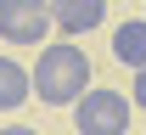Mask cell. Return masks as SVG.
<instances>
[{"instance_id": "cell-5", "label": "cell", "mask_w": 146, "mask_h": 135, "mask_svg": "<svg viewBox=\"0 0 146 135\" xmlns=\"http://www.w3.org/2000/svg\"><path fill=\"white\" fill-rule=\"evenodd\" d=\"M112 57L129 62V68H146V17L118 23V34H112Z\"/></svg>"}, {"instance_id": "cell-2", "label": "cell", "mask_w": 146, "mask_h": 135, "mask_svg": "<svg viewBox=\"0 0 146 135\" xmlns=\"http://www.w3.org/2000/svg\"><path fill=\"white\" fill-rule=\"evenodd\" d=\"M129 107H135V101H129L124 90L90 84L84 96L73 101V124H79V135H124L129 130Z\"/></svg>"}, {"instance_id": "cell-1", "label": "cell", "mask_w": 146, "mask_h": 135, "mask_svg": "<svg viewBox=\"0 0 146 135\" xmlns=\"http://www.w3.org/2000/svg\"><path fill=\"white\" fill-rule=\"evenodd\" d=\"M84 90H90V57H84V45H73V39L45 45L39 62H34V96L45 107H73Z\"/></svg>"}, {"instance_id": "cell-7", "label": "cell", "mask_w": 146, "mask_h": 135, "mask_svg": "<svg viewBox=\"0 0 146 135\" xmlns=\"http://www.w3.org/2000/svg\"><path fill=\"white\" fill-rule=\"evenodd\" d=\"M129 101L146 113V68H135V84H129Z\"/></svg>"}, {"instance_id": "cell-4", "label": "cell", "mask_w": 146, "mask_h": 135, "mask_svg": "<svg viewBox=\"0 0 146 135\" xmlns=\"http://www.w3.org/2000/svg\"><path fill=\"white\" fill-rule=\"evenodd\" d=\"M51 23L68 39H79V34H90V28L107 23V0H51Z\"/></svg>"}, {"instance_id": "cell-6", "label": "cell", "mask_w": 146, "mask_h": 135, "mask_svg": "<svg viewBox=\"0 0 146 135\" xmlns=\"http://www.w3.org/2000/svg\"><path fill=\"white\" fill-rule=\"evenodd\" d=\"M34 96V79L23 73L11 57H0V113H11V107H23V101Z\"/></svg>"}, {"instance_id": "cell-8", "label": "cell", "mask_w": 146, "mask_h": 135, "mask_svg": "<svg viewBox=\"0 0 146 135\" xmlns=\"http://www.w3.org/2000/svg\"><path fill=\"white\" fill-rule=\"evenodd\" d=\"M0 135H39V130H28V124H6Z\"/></svg>"}, {"instance_id": "cell-3", "label": "cell", "mask_w": 146, "mask_h": 135, "mask_svg": "<svg viewBox=\"0 0 146 135\" xmlns=\"http://www.w3.org/2000/svg\"><path fill=\"white\" fill-rule=\"evenodd\" d=\"M51 0H0V39L6 45H45Z\"/></svg>"}]
</instances>
